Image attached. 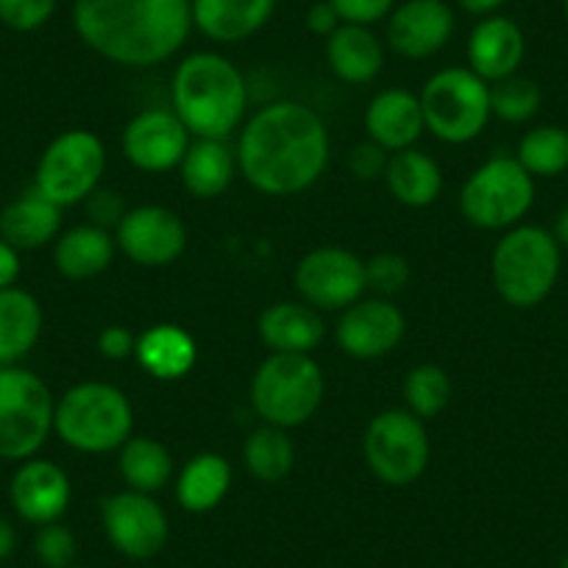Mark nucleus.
<instances>
[{
  "label": "nucleus",
  "mask_w": 568,
  "mask_h": 568,
  "mask_svg": "<svg viewBox=\"0 0 568 568\" xmlns=\"http://www.w3.org/2000/svg\"><path fill=\"white\" fill-rule=\"evenodd\" d=\"M409 276V262L402 254H376L365 262V278H368V287L374 293H379V298H390L396 293H402L407 287Z\"/></svg>",
  "instance_id": "obj_36"
},
{
  "label": "nucleus",
  "mask_w": 568,
  "mask_h": 568,
  "mask_svg": "<svg viewBox=\"0 0 568 568\" xmlns=\"http://www.w3.org/2000/svg\"><path fill=\"white\" fill-rule=\"evenodd\" d=\"M382 179H385L393 199L404 206H413V210H424V206L435 204L440 190H444V171H440V165L418 149L390 154Z\"/></svg>",
  "instance_id": "obj_27"
},
{
  "label": "nucleus",
  "mask_w": 568,
  "mask_h": 568,
  "mask_svg": "<svg viewBox=\"0 0 568 568\" xmlns=\"http://www.w3.org/2000/svg\"><path fill=\"white\" fill-rule=\"evenodd\" d=\"M118 452L120 477L129 485V490L154 496L173 479V455L160 440L140 435V438L125 440Z\"/></svg>",
  "instance_id": "obj_31"
},
{
  "label": "nucleus",
  "mask_w": 568,
  "mask_h": 568,
  "mask_svg": "<svg viewBox=\"0 0 568 568\" xmlns=\"http://www.w3.org/2000/svg\"><path fill=\"white\" fill-rule=\"evenodd\" d=\"M365 131L387 154L415 149L426 131L420 98L409 90H382L365 109Z\"/></svg>",
  "instance_id": "obj_20"
},
{
  "label": "nucleus",
  "mask_w": 568,
  "mask_h": 568,
  "mask_svg": "<svg viewBox=\"0 0 568 568\" xmlns=\"http://www.w3.org/2000/svg\"><path fill=\"white\" fill-rule=\"evenodd\" d=\"M387 160H390V154H387L385 149H379L376 142L368 140L352 151V156H348V168H352V173L359 179V182H374V179L385 176Z\"/></svg>",
  "instance_id": "obj_41"
},
{
  "label": "nucleus",
  "mask_w": 568,
  "mask_h": 568,
  "mask_svg": "<svg viewBox=\"0 0 568 568\" xmlns=\"http://www.w3.org/2000/svg\"><path fill=\"white\" fill-rule=\"evenodd\" d=\"M562 12H566V20H568V0H562Z\"/></svg>",
  "instance_id": "obj_48"
},
{
  "label": "nucleus",
  "mask_w": 568,
  "mask_h": 568,
  "mask_svg": "<svg viewBox=\"0 0 568 568\" xmlns=\"http://www.w3.org/2000/svg\"><path fill=\"white\" fill-rule=\"evenodd\" d=\"M134 429V407L120 387L109 382H79L57 402L53 433L81 455H106L120 449Z\"/></svg>",
  "instance_id": "obj_4"
},
{
  "label": "nucleus",
  "mask_w": 568,
  "mask_h": 568,
  "mask_svg": "<svg viewBox=\"0 0 568 568\" xmlns=\"http://www.w3.org/2000/svg\"><path fill=\"white\" fill-rule=\"evenodd\" d=\"M560 568H568V557H566V560H562V562H560Z\"/></svg>",
  "instance_id": "obj_49"
},
{
  "label": "nucleus",
  "mask_w": 568,
  "mask_h": 568,
  "mask_svg": "<svg viewBox=\"0 0 568 568\" xmlns=\"http://www.w3.org/2000/svg\"><path fill=\"white\" fill-rule=\"evenodd\" d=\"M59 234H62V210L37 190L23 193L0 212V237L18 251L42 248Z\"/></svg>",
  "instance_id": "obj_26"
},
{
  "label": "nucleus",
  "mask_w": 568,
  "mask_h": 568,
  "mask_svg": "<svg viewBox=\"0 0 568 568\" xmlns=\"http://www.w3.org/2000/svg\"><path fill=\"white\" fill-rule=\"evenodd\" d=\"M304 23H307V29L313 31V34L318 37H329L335 34L337 29H341V14H337V9L332 7L329 0H315L313 7L307 9V18H304Z\"/></svg>",
  "instance_id": "obj_43"
},
{
  "label": "nucleus",
  "mask_w": 568,
  "mask_h": 568,
  "mask_svg": "<svg viewBox=\"0 0 568 568\" xmlns=\"http://www.w3.org/2000/svg\"><path fill=\"white\" fill-rule=\"evenodd\" d=\"M57 12V0H0V23L29 34L42 29Z\"/></svg>",
  "instance_id": "obj_38"
},
{
  "label": "nucleus",
  "mask_w": 568,
  "mask_h": 568,
  "mask_svg": "<svg viewBox=\"0 0 568 568\" xmlns=\"http://www.w3.org/2000/svg\"><path fill=\"white\" fill-rule=\"evenodd\" d=\"M136 363L142 371L154 379L173 382L182 379L193 371L199 348H195L193 335L176 324H156L136 337L134 348Z\"/></svg>",
  "instance_id": "obj_25"
},
{
  "label": "nucleus",
  "mask_w": 568,
  "mask_h": 568,
  "mask_svg": "<svg viewBox=\"0 0 568 568\" xmlns=\"http://www.w3.org/2000/svg\"><path fill=\"white\" fill-rule=\"evenodd\" d=\"M182 184L190 195L201 201L217 199L229 190L237 173V154L226 140H195L190 142L182 160Z\"/></svg>",
  "instance_id": "obj_28"
},
{
  "label": "nucleus",
  "mask_w": 568,
  "mask_h": 568,
  "mask_svg": "<svg viewBox=\"0 0 568 568\" xmlns=\"http://www.w3.org/2000/svg\"><path fill=\"white\" fill-rule=\"evenodd\" d=\"M73 29L109 62L156 68L187 42L193 0H75Z\"/></svg>",
  "instance_id": "obj_2"
},
{
  "label": "nucleus",
  "mask_w": 568,
  "mask_h": 568,
  "mask_svg": "<svg viewBox=\"0 0 568 568\" xmlns=\"http://www.w3.org/2000/svg\"><path fill=\"white\" fill-rule=\"evenodd\" d=\"M407 332L404 313L390 298H359L343 310L335 326V341L354 359H379L402 343Z\"/></svg>",
  "instance_id": "obj_16"
},
{
  "label": "nucleus",
  "mask_w": 568,
  "mask_h": 568,
  "mask_svg": "<svg viewBox=\"0 0 568 568\" xmlns=\"http://www.w3.org/2000/svg\"><path fill=\"white\" fill-rule=\"evenodd\" d=\"M243 463L260 483H282L296 466V446L287 438V429L265 424L245 438Z\"/></svg>",
  "instance_id": "obj_32"
},
{
  "label": "nucleus",
  "mask_w": 568,
  "mask_h": 568,
  "mask_svg": "<svg viewBox=\"0 0 568 568\" xmlns=\"http://www.w3.org/2000/svg\"><path fill=\"white\" fill-rule=\"evenodd\" d=\"M468 14H477V18H488V14H496L507 0H457Z\"/></svg>",
  "instance_id": "obj_45"
},
{
  "label": "nucleus",
  "mask_w": 568,
  "mask_h": 568,
  "mask_svg": "<svg viewBox=\"0 0 568 568\" xmlns=\"http://www.w3.org/2000/svg\"><path fill=\"white\" fill-rule=\"evenodd\" d=\"M256 332L273 354H310L324 343L326 324L310 304L278 302L260 315Z\"/></svg>",
  "instance_id": "obj_21"
},
{
  "label": "nucleus",
  "mask_w": 568,
  "mask_h": 568,
  "mask_svg": "<svg viewBox=\"0 0 568 568\" xmlns=\"http://www.w3.org/2000/svg\"><path fill=\"white\" fill-rule=\"evenodd\" d=\"M101 521L109 544L129 560H151L171 535L165 510L151 494L123 490L101 501Z\"/></svg>",
  "instance_id": "obj_13"
},
{
  "label": "nucleus",
  "mask_w": 568,
  "mask_h": 568,
  "mask_svg": "<svg viewBox=\"0 0 568 568\" xmlns=\"http://www.w3.org/2000/svg\"><path fill=\"white\" fill-rule=\"evenodd\" d=\"M229 488H232V466L223 455L215 452H204L184 463V468L176 477V501L182 510L210 513L226 499Z\"/></svg>",
  "instance_id": "obj_30"
},
{
  "label": "nucleus",
  "mask_w": 568,
  "mask_h": 568,
  "mask_svg": "<svg viewBox=\"0 0 568 568\" xmlns=\"http://www.w3.org/2000/svg\"><path fill=\"white\" fill-rule=\"evenodd\" d=\"M14 546H18V535H14V527L7 521V518L0 516V562L12 557Z\"/></svg>",
  "instance_id": "obj_46"
},
{
  "label": "nucleus",
  "mask_w": 568,
  "mask_h": 568,
  "mask_svg": "<svg viewBox=\"0 0 568 568\" xmlns=\"http://www.w3.org/2000/svg\"><path fill=\"white\" fill-rule=\"evenodd\" d=\"M326 62L346 84H368L385 68V45L371 26L341 23L335 34L326 37Z\"/></svg>",
  "instance_id": "obj_23"
},
{
  "label": "nucleus",
  "mask_w": 568,
  "mask_h": 568,
  "mask_svg": "<svg viewBox=\"0 0 568 568\" xmlns=\"http://www.w3.org/2000/svg\"><path fill=\"white\" fill-rule=\"evenodd\" d=\"M496 293L516 310H532L551 293L560 276V245L540 226L507 229L490 256Z\"/></svg>",
  "instance_id": "obj_5"
},
{
  "label": "nucleus",
  "mask_w": 568,
  "mask_h": 568,
  "mask_svg": "<svg viewBox=\"0 0 568 568\" xmlns=\"http://www.w3.org/2000/svg\"><path fill=\"white\" fill-rule=\"evenodd\" d=\"M84 204H87V212H90L92 226H101V229H118L120 221H123V215L129 212L125 210L123 199H120V193H114V190H95Z\"/></svg>",
  "instance_id": "obj_40"
},
{
  "label": "nucleus",
  "mask_w": 568,
  "mask_h": 568,
  "mask_svg": "<svg viewBox=\"0 0 568 568\" xmlns=\"http://www.w3.org/2000/svg\"><path fill=\"white\" fill-rule=\"evenodd\" d=\"M114 243L134 265L165 267L173 265L187 248V226L168 206H134L114 229Z\"/></svg>",
  "instance_id": "obj_14"
},
{
  "label": "nucleus",
  "mask_w": 568,
  "mask_h": 568,
  "mask_svg": "<svg viewBox=\"0 0 568 568\" xmlns=\"http://www.w3.org/2000/svg\"><path fill=\"white\" fill-rule=\"evenodd\" d=\"M23 271V262H20V251L12 243L0 237V291L14 287V282L20 278Z\"/></svg>",
  "instance_id": "obj_44"
},
{
  "label": "nucleus",
  "mask_w": 568,
  "mask_h": 568,
  "mask_svg": "<svg viewBox=\"0 0 568 568\" xmlns=\"http://www.w3.org/2000/svg\"><path fill=\"white\" fill-rule=\"evenodd\" d=\"M329 165V131L315 109L298 101L262 106L237 142V168L265 195H298Z\"/></svg>",
  "instance_id": "obj_1"
},
{
  "label": "nucleus",
  "mask_w": 568,
  "mask_h": 568,
  "mask_svg": "<svg viewBox=\"0 0 568 568\" xmlns=\"http://www.w3.org/2000/svg\"><path fill=\"white\" fill-rule=\"evenodd\" d=\"M555 240H557V245H560V248H568V206L560 212V215H557Z\"/></svg>",
  "instance_id": "obj_47"
},
{
  "label": "nucleus",
  "mask_w": 568,
  "mask_h": 568,
  "mask_svg": "<svg viewBox=\"0 0 568 568\" xmlns=\"http://www.w3.org/2000/svg\"><path fill=\"white\" fill-rule=\"evenodd\" d=\"M57 398L29 368L0 365V460H31L53 433Z\"/></svg>",
  "instance_id": "obj_7"
},
{
  "label": "nucleus",
  "mask_w": 568,
  "mask_h": 568,
  "mask_svg": "<svg viewBox=\"0 0 568 568\" xmlns=\"http://www.w3.org/2000/svg\"><path fill=\"white\" fill-rule=\"evenodd\" d=\"M106 171V149L101 136L87 129H70L42 151L37 162L34 190L59 210L84 204Z\"/></svg>",
  "instance_id": "obj_10"
},
{
  "label": "nucleus",
  "mask_w": 568,
  "mask_h": 568,
  "mask_svg": "<svg viewBox=\"0 0 568 568\" xmlns=\"http://www.w3.org/2000/svg\"><path fill=\"white\" fill-rule=\"evenodd\" d=\"M326 379L310 354H271L251 379V404L265 424L302 426L318 413Z\"/></svg>",
  "instance_id": "obj_6"
},
{
  "label": "nucleus",
  "mask_w": 568,
  "mask_h": 568,
  "mask_svg": "<svg viewBox=\"0 0 568 568\" xmlns=\"http://www.w3.org/2000/svg\"><path fill=\"white\" fill-rule=\"evenodd\" d=\"M190 131L173 109H145L123 129V156L142 173H168L182 165L190 149Z\"/></svg>",
  "instance_id": "obj_15"
},
{
  "label": "nucleus",
  "mask_w": 568,
  "mask_h": 568,
  "mask_svg": "<svg viewBox=\"0 0 568 568\" xmlns=\"http://www.w3.org/2000/svg\"><path fill=\"white\" fill-rule=\"evenodd\" d=\"M114 254H118V243L109 229L92 226V223L68 229L53 243V265L70 282L101 276L112 265Z\"/></svg>",
  "instance_id": "obj_24"
},
{
  "label": "nucleus",
  "mask_w": 568,
  "mask_h": 568,
  "mask_svg": "<svg viewBox=\"0 0 568 568\" xmlns=\"http://www.w3.org/2000/svg\"><path fill=\"white\" fill-rule=\"evenodd\" d=\"M42 335V307L29 291H0V365H18Z\"/></svg>",
  "instance_id": "obj_29"
},
{
  "label": "nucleus",
  "mask_w": 568,
  "mask_h": 568,
  "mask_svg": "<svg viewBox=\"0 0 568 568\" xmlns=\"http://www.w3.org/2000/svg\"><path fill=\"white\" fill-rule=\"evenodd\" d=\"M540 87L524 75H510L490 84V114L505 123H527L540 109Z\"/></svg>",
  "instance_id": "obj_35"
},
{
  "label": "nucleus",
  "mask_w": 568,
  "mask_h": 568,
  "mask_svg": "<svg viewBox=\"0 0 568 568\" xmlns=\"http://www.w3.org/2000/svg\"><path fill=\"white\" fill-rule=\"evenodd\" d=\"M535 179L516 156H490L466 179L460 190V210L468 223L488 232L518 226L532 210Z\"/></svg>",
  "instance_id": "obj_9"
},
{
  "label": "nucleus",
  "mask_w": 568,
  "mask_h": 568,
  "mask_svg": "<svg viewBox=\"0 0 568 568\" xmlns=\"http://www.w3.org/2000/svg\"><path fill=\"white\" fill-rule=\"evenodd\" d=\"M34 555L45 568H70L75 566L79 544H75V535L64 524L53 521L40 527V532H37Z\"/></svg>",
  "instance_id": "obj_37"
},
{
  "label": "nucleus",
  "mask_w": 568,
  "mask_h": 568,
  "mask_svg": "<svg viewBox=\"0 0 568 568\" xmlns=\"http://www.w3.org/2000/svg\"><path fill=\"white\" fill-rule=\"evenodd\" d=\"M9 499H12L14 513L26 524L45 527V524L59 521L68 513L70 499H73V485H70L68 471L51 460H31L20 463L14 471L12 485H9Z\"/></svg>",
  "instance_id": "obj_18"
},
{
  "label": "nucleus",
  "mask_w": 568,
  "mask_h": 568,
  "mask_svg": "<svg viewBox=\"0 0 568 568\" xmlns=\"http://www.w3.org/2000/svg\"><path fill=\"white\" fill-rule=\"evenodd\" d=\"M363 455L379 483L413 485L429 466V435L409 409H385L365 426Z\"/></svg>",
  "instance_id": "obj_11"
},
{
  "label": "nucleus",
  "mask_w": 568,
  "mask_h": 568,
  "mask_svg": "<svg viewBox=\"0 0 568 568\" xmlns=\"http://www.w3.org/2000/svg\"><path fill=\"white\" fill-rule=\"evenodd\" d=\"M404 402L413 415L420 420L435 418L444 413L452 402V379L440 365H415L404 379Z\"/></svg>",
  "instance_id": "obj_34"
},
{
  "label": "nucleus",
  "mask_w": 568,
  "mask_h": 568,
  "mask_svg": "<svg viewBox=\"0 0 568 568\" xmlns=\"http://www.w3.org/2000/svg\"><path fill=\"white\" fill-rule=\"evenodd\" d=\"M70 568H87V566H70Z\"/></svg>",
  "instance_id": "obj_50"
},
{
  "label": "nucleus",
  "mask_w": 568,
  "mask_h": 568,
  "mask_svg": "<svg viewBox=\"0 0 568 568\" xmlns=\"http://www.w3.org/2000/svg\"><path fill=\"white\" fill-rule=\"evenodd\" d=\"M134 348L136 337L131 335L125 326H106V329H101V335H98V352H101V357L114 359V363L129 359L131 354H134Z\"/></svg>",
  "instance_id": "obj_42"
},
{
  "label": "nucleus",
  "mask_w": 568,
  "mask_h": 568,
  "mask_svg": "<svg viewBox=\"0 0 568 568\" xmlns=\"http://www.w3.org/2000/svg\"><path fill=\"white\" fill-rule=\"evenodd\" d=\"M276 0H193V29L221 45H234L265 29Z\"/></svg>",
  "instance_id": "obj_22"
},
{
  "label": "nucleus",
  "mask_w": 568,
  "mask_h": 568,
  "mask_svg": "<svg viewBox=\"0 0 568 568\" xmlns=\"http://www.w3.org/2000/svg\"><path fill=\"white\" fill-rule=\"evenodd\" d=\"M516 160L532 179H551L568 171V131L560 125L529 129L518 142Z\"/></svg>",
  "instance_id": "obj_33"
},
{
  "label": "nucleus",
  "mask_w": 568,
  "mask_h": 568,
  "mask_svg": "<svg viewBox=\"0 0 568 568\" xmlns=\"http://www.w3.org/2000/svg\"><path fill=\"white\" fill-rule=\"evenodd\" d=\"M329 3L337 9L343 23L354 26H374L390 18L396 9V0H329Z\"/></svg>",
  "instance_id": "obj_39"
},
{
  "label": "nucleus",
  "mask_w": 568,
  "mask_h": 568,
  "mask_svg": "<svg viewBox=\"0 0 568 568\" xmlns=\"http://www.w3.org/2000/svg\"><path fill=\"white\" fill-rule=\"evenodd\" d=\"M455 26L446 0H404L387 18V45L404 59H429L449 45Z\"/></svg>",
  "instance_id": "obj_17"
},
{
  "label": "nucleus",
  "mask_w": 568,
  "mask_h": 568,
  "mask_svg": "<svg viewBox=\"0 0 568 568\" xmlns=\"http://www.w3.org/2000/svg\"><path fill=\"white\" fill-rule=\"evenodd\" d=\"M424 125L449 145L477 140L490 114V84L468 68H444L420 90Z\"/></svg>",
  "instance_id": "obj_8"
},
{
  "label": "nucleus",
  "mask_w": 568,
  "mask_h": 568,
  "mask_svg": "<svg viewBox=\"0 0 568 568\" xmlns=\"http://www.w3.org/2000/svg\"><path fill=\"white\" fill-rule=\"evenodd\" d=\"M527 53V40L516 20L505 14H488L474 26L468 37V70L488 84L518 73Z\"/></svg>",
  "instance_id": "obj_19"
},
{
  "label": "nucleus",
  "mask_w": 568,
  "mask_h": 568,
  "mask_svg": "<svg viewBox=\"0 0 568 568\" xmlns=\"http://www.w3.org/2000/svg\"><path fill=\"white\" fill-rule=\"evenodd\" d=\"M298 296L304 304L324 313H337V310L352 307L368 291L365 278V262L357 254L335 245H324L298 260L296 273H293Z\"/></svg>",
  "instance_id": "obj_12"
},
{
  "label": "nucleus",
  "mask_w": 568,
  "mask_h": 568,
  "mask_svg": "<svg viewBox=\"0 0 568 568\" xmlns=\"http://www.w3.org/2000/svg\"><path fill=\"white\" fill-rule=\"evenodd\" d=\"M173 112L195 140H226L245 118L248 87L226 57L190 53L173 73Z\"/></svg>",
  "instance_id": "obj_3"
}]
</instances>
